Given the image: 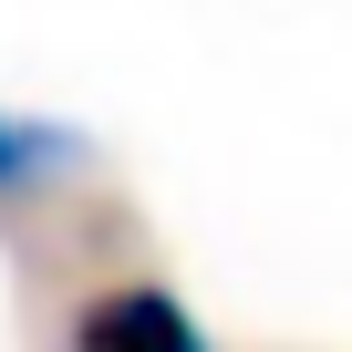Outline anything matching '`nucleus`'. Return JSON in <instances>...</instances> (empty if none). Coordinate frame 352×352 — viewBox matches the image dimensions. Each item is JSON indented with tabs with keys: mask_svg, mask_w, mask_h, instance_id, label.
Instances as JSON below:
<instances>
[{
	"mask_svg": "<svg viewBox=\"0 0 352 352\" xmlns=\"http://www.w3.org/2000/svg\"><path fill=\"white\" fill-rule=\"evenodd\" d=\"M73 352H218V342L197 331V311L176 300V290L114 280V290H94V300L73 311Z\"/></svg>",
	"mask_w": 352,
	"mask_h": 352,
	"instance_id": "nucleus-1",
	"label": "nucleus"
},
{
	"mask_svg": "<svg viewBox=\"0 0 352 352\" xmlns=\"http://www.w3.org/2000/svg\"><path fill=\"white\" fill-rule=\"evenodd\" d=\"M73 166H83V135L0 114V197H32V187H52V176H73Z\"/></svg>",
	"mask_w": 352,
	"mask_h": 352,
	"instance_id": "nucleus-2",
	"label": "nucleus"
}]
</instances>
